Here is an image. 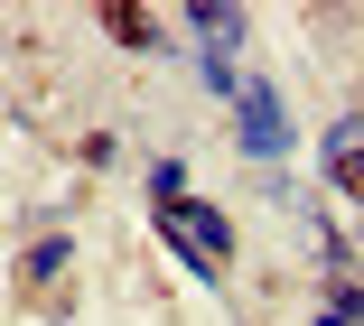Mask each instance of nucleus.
<instances>
[{
  "label": "nucleus",
  "mask_w": 364,
  "mask_h": 326,
  "mask_svg": "<svg viewBox=\"0 0 364 326\" xmlns=\"http://www.w3.org/2000/svg\"><path fill=\"white\" fill-rule=\"evenodd\" d=\"M243 149H252V158H280V149H289V112H280L271 85H243Z\"/></svg>",
  "instance_id": "1"
},
{
  "label": "nucleus",
  "mask_w": 364,
  "mask_h": 326,
  "mask_svg": "<svg viewBox=\"0 0 364 326\" xmlns=\"http://www.w3.org/2000/svg\"><path fill=\"white\" fill-rule=\"evenodd\" d=\"M327 178H336L346 196H364V121H355V112L327 131Z\"/></svg>",
  "instance_id": "2"
},
{
  "label": "nucleus",
  "mask_w": 364,
  "mask_h": 326,
  "mask_svg": "<svg viewBox=\"0 0 364 326\" xmlns=\"http://www.w3.org/2000/svg\"><path fill=\"white\" fill-rule=\"evenodd\" d=\"M187 19H196V38H205L215 56H225V47L243 38V10H234V0H196V10H187Z\"/></svg>",
  "instance_id": "3"
},
{
  "label": "nucleus",
  "mask_w": 364,
  "mask_h": 326,
  "mask_svg": "<svg viewBox=\"0 0 364 326\" xmlns=\"http://www.w3.org/2000/svg\"><path fill=\"white\" fill-rule=\"evenodd\" d=\"M150 196H159V214L187 196V168H178V158H159V168H150Z\"/></svg>",
  "instance_id": "5"
},
{
  "label": "nucleus",
  "mask_w": 364,
  "mask_h": 326,
  "mask_svg": "<svg viewBox=\"0 0 364 326\" xmlns=\"http://www.w3.org/2000/svg\"><path fill=\"white\" fill-rule=\"evenodd\" d=\"M103 19H112V38H122V47H159L150 10H131V0H122V10H103Z\"/></svg>",
  "instance_id": "4"
}]
</instances>
